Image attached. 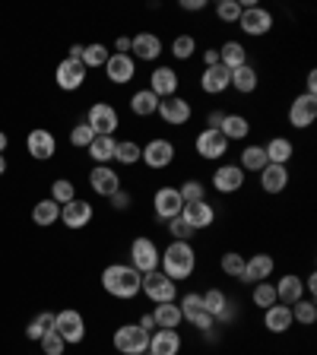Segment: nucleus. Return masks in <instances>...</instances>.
Wrapping results in <instances>:
<instances>
[{"instance_id": "obj_1", "label": "nucleus", "mask_w": 317, "mask_h": 355, "mask_svg": "<svg viewBox=\"0 0 317 355\" xmlns=\"http://www.w3.org/2000/svg\"><path fill=\"white\" fill-rule=\"evenodd\" d=\"M159 270L169 276L171 282H185L194 276L197 270V251L191 248V241H171L162 251V260H159Z\"/></svg>"}, {"instance_id": "obj_2", "label": "nucleus", "mask_w": 317, "mask_h": 355, "mask_svg": "<svg viewBox=\"0 0 317 355\" xmlns=\"http://www.w3.org/2000/svg\"><path fill=\"white\" fill-rule=\"evenodd\" d=\"M140 279L143 276L130 263H111L102 270V288L121 302H130V298L140 295Z\"/></svg>"}, {"instance_id": "obj_3", "label": "nucleus", "mask_w": 317, "mask_h": 355, "mask_svg": "<svg viewBox=\"0 0 317 355\" xmlns=\"http://www.w3.org/2000/svg\"><path fill=\"white\" fill-rule=\"evenodd\" d=\"M159 260H162V251H159V244H155L153 238L140 235V238H133L130 241V266L140 276L159 270Z\"/></svg>"}, {"instance_id": "obj_4", "label": "nucleus", "mask_w": 317, "mask_h": 355, "mask_svg": "<svg viewBox=\"0 0 317 355\" xmlns=\"http://www.w3.org/2000/svg\"><path fill=\"white\" fill-rule=\"evenodd\" d=\"M140 292H146L149 302L155 304H169L178 302V282H171L162 270H153V273H143L140 279Z\"/></svg>"}, {"instance_id": "obj_5", "label": "nucleus", "mask_w": 317, "mask_h": 355, "mask_svg": "<svg viewBox=\"0 0 317 355\" xmlns=\"http://www.w3.org/2000/svg\"><path fill=\"white\" fill-rule=\"evenodd\" d=\"M51 330L58 333L67 346H76V343L86 340V320H83V314H80V311H74V308L58 311V314H54V327H51Z\"/></svg>"}, {"instance_id": "obj_6", "label": "nucleus", "mask_w": 317, "mask_h": 355, "mask_svg": "<svg viewBox=\"0 0 317 355\" xmlns=\"http://www.w3.org/2000/svg\"><path fill=\"white\" fill-rule=\"evenodd\" d=\"M111 343H114V349H118L121 355H146L149 333L140 330L137 324H121L118 330H114V336H111Z\"/></svg>"}, {"instance_id": "obj_7", "label": "nucleus", "mask_w": 317, "mask_h": 355, "mask_svg": "<svg viewBox=\"0 0 317 355\" xmlns=\"http://www.w3.org/2000/svg\"><path fill=\"white\" fill-rule=\"evenodd\" d=\"M86 124L96 130V137H114V130L121 127L118 108H114L111 102H96L86 114Z\"/></svg>"}, {"instance_id": "obj_8", "label": "nucleus", "mask_w": 317, "mask_h": 355, "mask_svg": "<svg viewBox=\"0 0 317 355\" xmlns=\"http://www.w3.org/2000/svg\"><path fill=\"white\" fill-rule=\"evenodd\" d=\"M175 153H178L175 143L155 137V140H149L146 146L140 149V162H146V168H153V171H162L175 162Z\"/></svg>"}, {"instance_id": "obj_9", "label": "nucleus", "mask_w": 317, "mask_h": 355, "mask_svg": "<svg viewBox=\"0 0 317 355\" xmlns=\"http://www.w3.org/2000/svg\"><path fill=\"white\" fill-rule=\"evenodd\" d=\"M194 149L200 153V159L219 162V159H225V153H229V140H225L219 130H213V127H203V130L197 133V140H194Z\"/></svg>"}, {"instance_id": "obj_10", "label": "nucleus", "mask_w": 317, "mask_h": 355, "mask_svg": "<svg viewBox=\"0 0 317 355\" xmlns=\"http://www.w3.org/2000/svg\"><path fill=\"white\" fill-rule=\"evenodd\" d=\"M235 26L244 32V35L260 38V35H266V32L273 29V13H270V10H264V7H244Z\"/></svg>"}, {"instance_id": "obj_11", "label": "nucleus", "mask_w": 317, "mask_h": 355, "mask_svg": "<svg viewBox=\"0 0 317 355\" xmlns=\"http://www.w3.org/2000/svg\"><path fill=\"white\" fill-rule=\"evenodd\" d=\"M181 209H185V200H181V193H178V187H159L153 197V213L159 222H171L181 216Z\"/></svg>"}, {"instance_id": "obj_12", "label": "nucleus", "mask_w": 317, "mask_h": 355, "mask_svg": "<svg viewBox=\"0 0 317 355\" xmlns=\"http://www.w3.org/2000/svg\"><path fill=\"white\" fill-rule=\"evenodd\" d=\"M155 114H159L169 127H185L187 121L194 118V108L187 98L171 96V98H162V102H159V111H155Z\"/></svg>"}, {"instance_id": "obj_13", "label": "nucleus", "mask_w": 317, "mask_h": 355, "mask_svg": "<svg viewBox=\"0 0 317 355\" xmlns=\"http://www.w3.org/2000/svg\"><path fill=\"white\" fill-rule=\"evenodd\" d=\"M289 127H295V130H308L311 124L317 121V98L314 96H298L295 102L289 105Z\"/></svg>"}, {"instance_id": "obj_14", "label": "nucleus", "mask_w": 317, "mask_h": 355, "mask_svg": "<svg viewBox=\"0 0 317 355\" xmlns=\"http://www.w3.org/2000/svg\"><path fill=\"white\" fill-rule=\"evenodd\" d=\"M102 70H105V76H108L114 86H127V83L137 76V60H133L130 54H114L111 51L108 64H105Z\"/></svg>"}, {"instance_id": "obj_15", "label": "nucleus", "mask_w": 317, "mask_h": 355, "mask_svg": "<svg viewBox=\"0 0 317 355\" xmlns=\"http://www.w3.org/2000/svg\"><path fill=\"white\" fill-rule=\"evenodd\" d=\"M26 149H29L32 159H38V162H48V159L58 153V140H54L51 130L35 127V130H29V137H26Z\"/></svg>"}, {"instance_id": "obj_16", "label": "nucleus", "mask_w": 317, "mask_h": 355, "mask_svg": "<svg viewBox=\"0 0 317 355\" xmlns=\"http://www.w3.org/2000/svg\"><path fill=\"white\" fill-rule=\"evenodd\" d=\"M89 187L98 193V197H114L121 191V175L111 165H96L89 171Z\"/></svg>"}, {"instance_id": "obj_17", "label": "nucleus", "mask_w": 317, "mask_h": 355, "mask_svg": "<svg viewBox=\"0 0 317 355\" xmlns=\"http://www.w3.org/2000/svg\"><path fill=\"white\" fill-rule=\"evenodd\" d=\"M92 216H96L92 203H86V200H80V197L60 207V222H64L67 229H86L89 222H92Z\"/></svg>"}, {"instance_id": "obj_18", "label": "nucleus", "mask_w": 317, "mask_h": 355, "mask_svg": "<svg viewBox=\"0 0 317 355\" xmlns=\"http://www.w3.org/2000/svg\"><path fill=\"white\" fill-rule=\"evenodd\" d=\"M244 181H248V175H244L238 165H232V162H222L219 168L213 171V187L219 193H238L244 187Z\"/></svg>"}, {"instance_id": "obj_19", "label": "nucleus", "mask_w": 317, "mask_h": 355, "mask_svg": "<svg viewBox=\"0 0 317 355\" xmlns=\"http://www.w3.org/2000/svg\"><path fill=\"white\" fill-rule=\"evenodd\" d=\"M54 80H58V86L64 89V92H76V89L86 83V67H83L80 60L64 58L58 64V73H54Z\"/></svg>"}, {"instance_id": "obj_20", "label": "nucleus", "mask_w": 317, "mask_h": 355, "mask_svg": "<svg viewBox=\"0 0 317 355\" xmlns=\"http://www.w3.org/2000/svg\"><path fill=\"white\" fill-rule=\"evenodd\" d=\"M181 333L178 330H153L149 333V355H181Z\"/></svg>"}, {"instance_id": "obj_21", "label": "nucleus", "mask_w": 317, "mask_h": 355, "mask_svg": "<svg viewBox=\"0 0 317 355\" xmlns=\"http://www.w3.org/2000/svg\"><path fill=\"white\" fill-rule=\"evenodd\" d=\"M162 54V38L155 32H140L130 38V58L133 60H159Z\"/></svg>"}, {"instance_id": "obj_22", "label": "nucleus", "mask_w": 317, "mask_h": 355, "mask_svg": "<svg viewBox=\"0 0 317 355\" xmlns=\"http://www.w3.org/2000/svg\"><path fill=\"white\" fill-rule=\"evenodd\" d=\"M149 92H153L159 102L178 96V73L171 70V67H155L153 76H149Z\"/></svg>"}, {"instance_id": "obj_23", "label": "nucleus", "mask_w": 317, "mask_h": 355, "mask_svg": "<svg viewBox=\"0 0 317 355\" xmlns=\"http://www.w3.org/2000/svg\"><path fill=\"white\" fill-rule=\"evenodd\" d=\"M273 266H276V260L270 257V254H254L251 260H244L241 282H251V286H257V282H266L270 276H273Z\"/></svg>"}, {"instance_id": "obj_24", "label": "nucleus", "mask_w": 317, "mask_h": 355, "mask_svg": "<svg viewBox=\"0 0 317 355\" xmlns=\"http://www.w3.org/2000/svg\"><path fill=\"white\" fill-rule=\"evenodd\" d=\"M181 219L191 225V229H209L216 222V209L213 203H207V200H200V203H185V209H181Z\"/></svg>"}, {"instance_id": "obj_25", "label": "nucleus", "mask_w": 317, "mask_h": 355, "mask_svg": "<svg viewBox=\"0 0 317 355\" xmlns=\"http://www.w3.org/2000/svg\"><path fill=\"white\" fill-rule=\"evenodd\" d=\"M257 175H260V191L264 193H282L289 187V168L286 165H270L266 162Z\"/></svg>"}, {"instance_id": "obj_26", "label": "nucleus", "mask_w": 317, "mask_h": 355, "mask_svg": "<svg viewBox=\"0 0 317 355\" xmlns=\"http://www.w3.org/2000/svg\"><path fill=\"white\" fill-rule=\"evenodd\" d=\"M229 83H232V73L222 64L207 67V70H203V76H200V89H203L207 96H222V92L229 89Z\"/></svg>"}, {"instance_id": "obj_27", "label": "nucleus", "mask_w": 317, "mask_h": 355, "mask_svg": "<svg viewBox=\"0 0 317 355\" xmlns=\"http://www.w3.org/2000/svg\"><path fill=\"white\" fill-rule=\"evenodd\" d=\"M273 288H276V302H280V304H289V308L305 298V282L298 279L295 273H286Z\"/></svg>"}, {"instance_id": "obj_28", "label": "nucleus", "mask_w": 317, "mask_h": 355, "mask_svg": "<svg viewBox=\"0 0 317 355\" xmlns=\"http://www.w3.org/2000/svg\"><path fill=\"white\" fill-rule=\"evenodd\" d=\"M295 324V320H292V308H289V304H270V308L264 311V327L270 333H286L289 327Z\"/></svg>"}, {"instance_id": "obj_29", "label": "nucleus", "mask_w": 317, "mask_h": 355, "mask_svg": "<svg viewBox=\"0 0 317 355\" xmlns=\"http://www.w3.org/2000/svg\"><path fill=\"white\" fill-rule=\"evenodd\" d=\"M219 133L225 140H248V133H251V121L244 118V114H225L219 124Z\"/></svg>"}, {"instance_id": "obj_30", "label": "nucleus", "mask_w": 317, "mask_h": 355, "mask_svg": "<svg viewBox=\"0 0 317 355\" xmlns=\"http://www.w3.org/2000/svg\"><path fill=\"white\" fill-rule=\"evenodd\" d=\"M229 73H232V83H229V89H235V92H241V96H251L254 89H257V83H260L257 70H254L251 64L238 67V70H229Z\"/></svg>"}, {"instance_id": "obj_31", "label": "nucleus", "mask_w": 317, "mask_h": 355, "mask_svg": "<svg viewBox=\"0 0 317 355\" xmlns=\"http://www.w3.org/2000/svg\"><path fill=\"white\" fill-rule=\"evenodd\" d=\"M153 320H155V330H178L185 318H181L178 302H169V304H155Z\"/></svg>"}, {"instance_id": "obj_32", "label": "nucleus", "mask_w": 317, "mask_h": 355, "mask_svg": "<svg viewBox=\"0 0 317 355\" xmlns=\"http://www.w3.org/2000/svg\"><path fill=\"white\" fill-rule=\"evenodd\" d=\"M266 153V162L270 165H286L292 155H295V146H292V140L289 137H273V140L264 146Z\"/></svg>"}, {"instance_id": "obj_33", "label": "nucleus", "mask_w": 317, "mask_h": 355, "mask_svg": "<svg viewBox=\"0 0 317 355\" xmlns=\"http://www.w3.org/2000/svg\"><path fill=\"white\" fill-rule=\"evenodd\" d=\"M219 64L225 67V70H238V67H244L248 64V48H244L241 42H235V38L225 42L219 48Z\"/></svg>"}, {"instance_id": "obj_34", "label": "nucleus", "mask_w": 317, "mask_h": 355, "mask_svg": "<svg viewBox=\"0 0 317 355\" xmlns=\"http://www.w3.org/2000/svg\"><path fill=\"white\" fill-rule=\"evenodd\" d=\"M114 146H118L114 137H96V140L86 146V153L92 155L96 165H108V162H114Z\"/></svg>"}, {"instance_id": "obj_35", "label": "nucleus", "mask_w": 317, "mask_h": 355, "mask_svg": "<svg viewBox=\"0 0 317 355\" xmlns=\"http://www.w3.org/2000/svg\"><path fill=\"white\" fill-rule=\"evenodd\" d=\"M111 58V51L105 48L102 42H92V44H83V54H80V64L86 67V70H98V67H105Z\"/></svg>"}, {"instance_id": "obj_36", "label": "nucleus", "mask_w": 317, "mask_h": 355, "mask_svg": "<svg viewBox=\"0 0 317 355\" xmlns=\"http://www.w3.org/2000/svg\"><path fill=\"white\" fill-rule=\"evenodd\" d=\"M130 111L137 118H153L155 111H159V98H155L149 89H137L130 98Z\"/></svg>"}, {"instance_id": "obj_37", "label": "nucleus", "mask_w": 317, "mask_h": 355, "mask_svg": "<svg viewBox=\"0 0 317 355\" xmlns=\"http://www.w3.org/2000/svg\"><path fill=\"white\" fill-rule=\"evenodd\" d=\"M266 165V153L264 146H257V143H248V146L241 149V159H238V168L248 175V171H260Z\"/></svg>"}, {"instance_id": "obj_38", "label": "nucleus", "mask_w": 317, "mask_h": 355, "mask_svg": "<svg viewBox=\"0 0 317 355\" xmlns=\"http://www.w3.org/2000/svg\"><path fill=\"white\" fill-rule=\"evenodd\" d=\"M58 219H60V207H58V203H54L51 197L38 200L35 209H32V222H35V225H42V229H48V225H54Z\"/></svg>"}, {"instance_id": "obj_39", "label": "nucleus", "mask_w": 317, "mask_h": 355, "mask_svg": "<svg viewBox=\"0 0 317 355\" xmlns=\"http://www.w3.org/2000/svg\"><path fill=\"white\" fill-rule=\"evenodd\" d=\"M200 298H203V311H207L213 320H219L222 311L229 308V295H225L222 288H207V292H203Z\"/></svg>"}, {"instance_id": "obj_40", "label": "nucleus", "mask_w": 317, "mask_h": 355, "mask_svg": "<svg viewBox=\"0 0 317 355\" xmlns=\"http://www.w3.org/2000/svg\"><path fill=\"white\" fill-rule=\"evenodd\" d=\"M140 143L137 140H121L118 146H114V162H121V165H137L140 162Z\"/></svg>"}, {"instance_id": "obj_41", "label": "nucleus", "mask_w": 317, "mask_h": 355, "mask_svg": "<svg viewBox=\"0 0 317 355\" xmlns=\"http://www.w3.org/2000/svg\"><path fill=\"white\" fill-rule=\"evenodd\" d=\"M178 308H181V318H185L187 324H194L197 314H203V298H200V292H187V295H181Z\"/></svg>"}, {"instance_id": "obj_42", "label": "nucleus", "mask_w": 317, "mask_h": 355, "mask_svg": "<svg viewBox=\"0 0 317 355\" xmlns=\"http://www.w3.org/2000/svg\"><path fill=\"white\" fill-rule=\"evenodd\" d=\"M292 320H298V324H305V327L314 324V320H317V304H314V298H302V302L292 304Z\"/></svg>"}, {"instance_id": "obj_43", "label": "nucleus", "mask_w": 317, "mask_h": 355, "mask_svg": "<svg viewBox=\"0 0 317 355\" xmlns=\"http://www.w3.org/2000/svg\"><path fill=\"white\" fill-rule=\"evenodd\" d=\"M51 200L58 203V207H64V203H70V200H76V187L70 178H58L51 184Z\"/></svg>"}, {"instance_id": "obj_44", "label": "nucleus", "mask_w": 317, "mask_h": 355, "mask_svg": "<svg viewBox=\"0 0 317 355\" xmlns=\"http://www.w3.org/2000/svg\"><path fill=\"white\" fill-rule=\"evenodd\" d=\"M251 302L257 304L260 311H266L270 304H276V288H273V282H257V286H254V292H251Z\"/></svg>"}, {"instance_id": "obj_45", "label": "nucleus", "mask_w": 317, "mask_h": 355, "mask_svg": "<svg viewBox=\"0 0 317 355\" xmlns=\"http://www.w3.org/2000/svg\"><path fill=\"white\" fill-rule=\"evenodd\" d=\"M194 51H197V38L194 35H175V42H171V54H175L178 60H191Z\"/></svg>"}, {"instance_id": "obj_46", "label": "nucleus", "mask_w": 317, "mask_h": 355, "mask_svg": "<svg viewBox=\"0 0 317 355\" xmlns=\"http://www.w3.org/2000/svg\"><path fill=\"white\" fill-rule=\"evenodd\" d=\"M222 273L232 276V279H241L244 273V257L238 251H229V254H222Z\"/></svg>"}, {"instance_id": "obj_47", "label": "nucleus", "mask_w": 317, "mask_h": 355, "mask_svg": "<svg viewBox=\"0 0 317 355\" xmlns=\"http://www.w3.org/2000/svg\"><path fill=\"white\" fill-rule=\"evenodd\" d=\"M92 140H96V130H92V127H89L86 121H80V124H76L74 130H70V143H74L76 149H86Z\"/></svg>"}, {"instance_id": "obj_48", "label": "nucleus", "mask_w": 317, "mask_h": 355, "mask_svg": "<svg viewBox=\"0 0 317 355\" xmlns=\"http://www.w3.org/2000/svg\"><path fill=\"white\" fill-rule=\"evenodd\" d=\"M178 193H181L185 203H200V200H207V187L200 184V181H185V184L178 187Z\"/></svg>"}, {"instance_id": "obj_49", "label": "nucleus", "mask_w": 317, "mask_h": 355, "mask_svg": "<svg viewBox=\"0 0 317 355\" xmlns=\"http://www.w3.org/2000/svg\"><path fill=\"white\" fill-rule=\"evenodd\" d=\"M165 225H169L171 241H191V238L197 235V229H191V225H187L181 216H178V219H171V222H165Z\"/></svg>"}, {"instance_id": "obj_50", "label": "nucleus", "mask_w": 317, "mask_h": 355, "mask_svg": "<svg viewBox=\"0 0 317 355\" xmlns=\"http://www.w3.org/2000/svg\"><path fill=\"white\" fill-rule=\"evenodd\" d=\"M216 16H219L222 22H238L241 3H238V0H219V3H216Z\"/></svg>"}, {"instance_id": "obj_51", "label": "nucleus", "mask_w": 317, "mask_h": 355, "mask_svg": "<svg viewBox=\"0 0 317 355\" xmlns=\"http://www.w3.org/2000/svg\"><path fill=\"white\" fill-rule=\"evenodd\" d=\"M38 343H42V352H44V355H64V349H67V343L60 340L54 330H48Z\"/></svg>"}, {"instance_id": "obj_52", "label": "nucleus", "mask_w": 317, "mask_h": 355, "mask_svg": "<svg viewBox=\"0 0 317 355\" xmlns=\"http://www.w3.org/2000/svg\"><path fill=\"white\" fill-rule=\"evenodd\" d=\"M108 200H111V207H114V209H127V207H130V193H127L124 187H121L114 197H108Z\"/></svg>"}, {"instance_id": "obj_53", "label": "nucleus", "mask_w": 317, "mask_h": 355, "mask_svg": "<svg viewBox=\"0 0 317 355\" xmlns=\"http://www.w3.org/2000/svg\"><path fill=\"white\" fill-rule=\"evenodd\" d=\"M194 327H197L200 333H207V330H213V327H216V320L209 318L207 311H203V314H197V320H194Z\"/></svg>"}, {"instance_id": "obj_54", "label": "nucleus", "mask_w": 317, "mask_h": 355, "mask_svg": "<svg viewBox=\"0 0 317 355\" xmlns=\"http://www.w3.org/2000/svg\"><path fill=\"white\" fill-rule=\"evenodd\" d=\"M305 96H314L317 98V73H314V70L305 76Z\"/></svg>"}, {"instance_id": "obj_55", "label": "nucleus", "mask_w": 317, "mask_h": 355, "mask_svg": "<svg viewBox=\"0 0 317 355\" xmlns=\"http://www.w3.org/2000/svg\"><path fill=\"white\" fill-rule=\"evenodd\" d=\"M203 7H207V0H181V10H187V13H197Z\"/></svg>"}, {"instance_id": "obj_56", "label": "nucleus", "mask_w": 317, "mask_h": 355, "mask_svg": "<svg viewBox=\"0 0 317 355\" xmlns=\"http://www.w3.org/2000/svg\"><path fill=\"white\" fill-rule=\"evenodd\" d=\"M222 118H225V111H209V118H207V127H213V130H219Z\"/></svg>"}, {"instance_id": "obj_57", "label": "nucleus", "mask_w": 317, "mask_h": 355, "mask_svg": "<svg viewBox=\"0 0 317 355\" xmlns=\"http://www.w3.org/2000/svg\"><path fill=\"white\" fill-rule=\"evenodd\" d=\"M114 54H130V38L121 35L118 42H114Z\"/></svg>"}, {"instance_id": "obj_58", "label": "nucleus", "mask_w": 317, "mask_h": 355, "mask_svg": "<svg viewBox=\"0 0 317 355\" xmlns=\"http://www.w3.org/2000/svg\"><path fill=\"white\" fill-rule=\"evenodd\" d=\"M203 60H207V67H216L219 64V48H207V51H203Z\"/></svg>"}, {"instance_id": "obj_59", "label": "nucleus", "mask_w": 317, "mask_h": 355, "mask_svg": "<svg viewBox=\"0 0 317 355\" xmlns=\"http://www.w3.org/2000/svg\"><path fill=\"white\" fill-rule=\"evenodd\" d=\"M137 327H140V330H146V333H153V330H155V320H153V314H143V318L137 320Z\"/></svg>"}, {"instance_id": "obj_60", "label": "nucleus", "mask_w": 317, "mask_h": 355, "mask_svg": "<svg viewBox=\"0 0 317 355\" xmlns=\"http://www.w3.org/2000/svg\"><path fill=\"white\" fill-rule=\"evenodd\" d=\"M302 282H305V292H311V295H314V292H317V276L311 273L308 279H302Z\"/></svg>"}, {"instance_id": "obj_61", "label": "nucleus", "mask_w": 317, "mask_h": 355, "mask_svg": "<svg viewBox=\"0 0 317 355\" xmlns=\"http://www.w3.org/2000/svg\"><path fill=\"white\" fill-rule=\"evenodd\" d=\"M7 143H10V140H7V133L0 130V155H3V149H7Z\"/></svg>"}, {"instance_id": "obj_62", "label": "nucleus", "mask_w": 317, "mask_h": 355, "mask_svg": "<svg viewBox=\"0 0 317 355\" xmlns=\"http://www.w3.org/2000/svg\"><path fill=\"white\" fill-rule=\"evenodd\" d=\"M3 171H7V159H3V155H0V175H3Z\"/></svg>"}]
</instances>
